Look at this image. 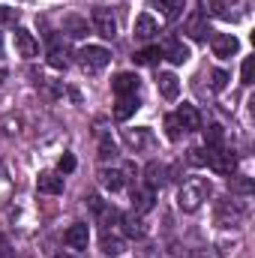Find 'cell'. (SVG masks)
<instances>
[{
  "mask_svg": "<svg viewBox=\"0 0 255 258\" xmlns=\"http://www.w3.org/2000/svg\"><path fill=\"white\" fill-rule=\"evenodd\" d=\"M132 30H135V36H138V39H150V36H156V33H159V24H156V18H153V15H147V12H144V15H138V18H135V27H132Z\"/></svg>",
  "mask_w": 255,
  "mask_h": 258,
  "instance_id": "obj_14",
  "label": "cell"
},
{
  "mask_svg": "<svg viewBox=\"0 0 255 258\" xmlns=\"http://www.w3.org/2000/svg\"><path fill=\"white\" fill-rule=\"evenodd\" d=\"M114 156H117V144H114L108 135H99V159L108 162V159H114Z\"/></svg>",
  "mask_w": 255,
  "mask_h": 258,
  "instance_id": "obj_27",
  "label": "cell"
},
{
  "mask_svg": "<svg viewBox=\"0 0 255 258\" xmlns=\"http://www.w3.org/2000/svg\"><path fill=\"white\" fill-rule=\"evenodd\" d=\"M123 141H126L132 150H141L150 144V132L147 129H123Z\"/></svg>",
  "mask_w": 255,
  "mask_h": 258,
  "instance_id": "obj_17",
  "label": "cell"
},
{
  "mask_svg": "<svg viewBox=\"0 0 255 258\" xmlns=\"http://www.w3.org/2000/svg\"><path fill=\"white\" fill-rule=\"evenodd\" d=\"M87 207H90L96 216H102V210H105V204H102V198H99V195H87Z\"/></svg>",
  "mask_w": 255,
  "mask_h": 258,
  "instance_id": "obj_36",
  "label": "cell"
},
{
  "mask_svg": "<svg viewBox=\"0 0 255 258\" xmlns=\"http://www.w3.org/2000/svg\"><path fill=\"white\" fill-rule=\"evenodd\" d=\"M252 69H255V57H243V66H240L243 84H252Z\"/></svg>",
  "mask_w": 255,
  "mask_h": 258,
  "instance_id": "obj_33",
  "label": "cell"
},
{
  "mask_svg": "<svg viewBox=\"0 0 255 258\" xmlns=\"http://www.w3.org/2000/svg\"><path fill=\"white\" fill-rule=\"evenodd\" d=\"M231 195H252L255 192V183L252 177H231Z\"/></svg>",
  "mask_w": 255,
  "mask_h": 258,
  "instance_id": "obj_26",
  "label": "cell"
},
{
  "mask_svg": "<svg viewBox=\"0 0 255 258\" xmlns=\"http://www.w3.org/2000/svg\"><path fill=\"white\" fill-rule=\"evenodd\" d=\"M102 252H105V255H120V252H123V240L105 234V237H102Z\"/></svg>",
  "mask_w": 255,
  "mask_h": 258,
  "instance_id": "obj_29",
  "label": "cell"
},
{
  "mask_svg": "<svg viewBox=\"0 0 255 258\" xmlns=\"http://www.w3.org/2000/svg\"><path fill=\"white\" fill-rule=\"evenodd\" d=\"M207 165H210L216 174H234L237 156H234L231 150H222V147H207Z\"/></svg>",
  "mask_w": 255,
  "mask_h": 258,
  "instance_id": "obj_2",
  "label": "cell"
},
{
  "mask_svg": "<svg viewBox=\"0 0 255 258\" xmlns=\"http://www.w3.org/2000/svg\"><path fill=\"white\" fill-rule=\"evenodd\" d=\"M225 84H228V72L225 69H213L210 72V87L213 90H225Z\"/></svg>",
  "mask_w": 255,
  "mask_h": 258,
  "instance_id": "obj_31",
  "label": "cell"
},
{
  "mask_svg": "<svg viewBox=\"0 0 255 258\" xmlns=\"http://www.w3.org/2000/svg\"><path fill=\"white\" fill-rule=\"evenodd\" d=\"M156 87H159L162 99H177L180 96V81H177L174 72H159L156 75Z\"/></svg>",
  "mask_w": 255,
  "mask_h": 258,
  "instance_id": "obj_10",
  "label": "cell"
},
{
  "mask_svg": "<svg viewBox=\"0 0 255 258\" xmlns=\"http://www.w3.org/2000/svg\"><path fill=\"white\" fill-rule=\"evenodd\" d=\"M186 33H189V39H195V42H201V39H207V27H204V21H201V15H192L189 21H186Z\"/></svg>",
  "mask_w": 255,
  "mask_h": 258,
  "instance_id": "obj_22",
  "label": "cell"
},
{
  "mask_svg": "<svg viewBox=\"0 0 255 258\" xmlns=\"http://www.w3.org/2000/svg\"><path fill=\"white\" fill-rule=\"evenodd\" d=\"M165 135H168L171 141H177V138L183 135V126L177 123V117H174V114H168V117H165Z\"/></svg>",
  "mask_w": 255,
  "mask_h": 258,
  "instance_id": "obj_30",
  "label": "cell"
},
{
  "mask_svg": "<svg viewBox=\"0 0 255 258\" xmlns=\"http://www.w3.org/2000/svg\"><path fill=\"white\" fill-rule=\"evenodd\" d=\"M207 195H210V183L207 180H189L177 192V207L186 210V213H195L201 207V201H207Z\"/></svg>",
  "mask_w": 255,
  "mask_h": 258,
  "instance_id": "obj_1",
  "label": "cell"
},
{
  "mask_svg": "<svg viewBox=\"0 0 255 258\" xmlns=\"http://www.w3.org/2000/svg\"><path fill=\"white\" fill-rule=\"evenodd\" d=\"M153 198H156V189L150 186H141V189H132V210L141 216V213H150L153 210Z\"/></svg>",
  "mask_w": 255,
  "mask_h": 258,
  "instance_id": "obj_13",
  "label": "cell"
},
{
  "mask_svg": "<svg viewBox=\"0 0 255 258\" xmlns=\"http://www.w3.org/2000/svg\"><path fill=\"white\" fill-rule=\"evenodd\" d=\"M123 231H126L129 237H144V225H141L138 213H126L123 216Z\"/></svg>",
  "mask_w": 255,
  "mask_h": 258,
  "instance_id": "obj_23",
  "label": "cell"
},
{
  "mask_svg": "<svg viewBox=\"0 0 255 258\" xmlns=\"http://www.w3.org/2000/svg\"><path fill=\"white\" fill-rule=\"evenodd\" d=\"M93 27H96V33L99 36H105V39H114L117 36V21L111 18V12L108 9H93Z\"/></svg>",
  "mask_w": 255,
  "mask_h": 258,
  "instance_id": "obj_6",
  "label": "cell"
},
{
  "mask_svg": "<svg viewBox=\"0 0 255 258\" xmlns=\"http://www.w3.org/2000/svg\"><path fill=\"white\" fill-rule=\"evenodd\" d=\"M153 9H159L165 18H177L183 12V0H150Z\"/></svg>",
  "mask_w": 255,
  "mask_h": 258,
  "instance_id": "obj_18",
  "label": "cell"
},
{
  "mask_svg": "<svg viewBox=\"0 0 255 258\" xmlns=\"http://www.w3.org/2000/svg\"><path fill=\"white\" fill-rule=\"evenodd\" d=\"M177 123L183 126V132H195V129H201V114H198V108L189 105V102H183L180 108H177Z\"/></svg>",
  "mask_w": 255,
  "mask_h": 258,
  "instance_id": "obj_11",
  "label": "cell"
},
{
  "mask_svg": "<svg viewBox=\"0 0 255 258\" xmlns=\"http://www.w3.org/2000/svg\"><path fill=\"white\" fill-rule=\"evenodd\" d=\"M189 165H207V150H201V147H195V150H189Z\"/></svg>",
  "mask_w": 255,
  "mask_h": 258,
  "instance_id": "obj_35",
  "label": "cell"
},
{
  "mask_svg": "<svg viewBox=\"0 0 255 258\" xmlns=\"http://www.w3.org/2000/svg\"><path fill=\"white\" fill-rule=\"evenodd\" d=\"M57 168H60V174H72L75 171V156L72 153H63L60 162H57Z\"/></svg>",
  "mask_w": 255,
  "mask_h": 258,
  "instance_id": "obj_34",
  "label": "cell"
},
{
  "mask_svg": "<svg viewBox=\"0 0 255 258\" xmlns=\"http://www.w3.org/2000/svg\"><path fill=\"white\" fill-rule=\"evenodd\" d=\"M144 177H147V186H150V189H159V186L165 183V168H162L159 162H150V165L144 168Z\"/></svg>",
  "mask_w": 255,
  "mask_h": 258,
  "instance_id": "obj_19",
  "label": "cell"
},
{
  "mask_svg": "<svg viewBox=\"0 0 255 258\" xmlns=\"http://www.w3.org/2000/svg\"><path fill=\"white\" fill-rule=\"evenodd\" d=\"M54 258H72V255H63V252H60V255H54Z\"/></svg>",
  "mask_w": 255,
  "mask_h": 258,
  "instance_id": "obj_38",
  "label": "cell"
},
{
  "mask_svg": "<svg viewBox=\"0 0 255 258\" xmlns=\"http://www.w3.org/2000/svg\"><path fill=\"white\" fill-rule=\"evenodd\" d=\"M138 84H141V78H138L135 72H120V75H114L111 90H114L117 96H135V93H138Z\"/></svg>",
  "mask_w": 255,
  "mask_h": 258,
  "instance_id": "obj_8",
  "label": "cell"
},
{
  "mask_svg": "<svg viewBox=\"0 0 255 258\" xmlns=\"http://www.w3.org/2000/svg\"><path fill=\"white\" fill-rule=\"evenodd\" d=\"M63 240H66V246H72V249H87V243H90V228H87L84 222H75V225H69L63 231Z\"/></svg>",
  "mask_w": 255,
  "mask_h": 258,
  "instance_id": "obj_7",
  "label": "cell"
},
{
  "mask_svg": "<svg viewBox=\"0 0 255 258\" xmlns=\"http://www.w3.org/2000/svg\"><path fill=\"white\" fill-rule=\"evenodd\" d=\"M78 57H81V66L84 69H102V66L111 63V51L102 48V45H84Z\"/></svg>",
  "mask_w": 255,
  "mask_h": 258,
  "instance_id": "obj_3",
  "label": "cell"
},
{
  "mask_svg": "<svg viewBox=\"0 0 255 258\" xmlns=\"http://www.w3.org/2000/svg\"><path fill=\"white\" fill-rule=\"evenodd\" d=\"M240 216H243L240 204H234V201H228V198L219 201V207H216V222H219V228H231V225H237Z\"/></svg>",
  "mask_w": 255,
  "mask_h": 258,
  "instance_id": "obj_5",
  "label": "cell"
},
{
  "mask_svg": "<svg viewBox=\"0 0 255 258\" xmlns=\"http://www.w3.org/2000/svg\"><path fill=\"white\" fill-rule=\"evenodd\" d=\"M99 183H102L108 192H120L123 183H126V177H123V171H117V168H102V171H99Z\"/></svg>",
  "mask_w": 255,
  "mask_h": 258,
  "instance_id": "obj_15",
  "label": "cell"
},
{
  "mask_svg": "<svg viewBox=\"0 0 255 258\" xmlns=\"http://www.w3.org/2000/svg\"><path fill=\"white\" fill-rule=\"evenodd\" d=\"M36 189L42 195H60L63 192V177L54 174V171H42V174L36 177Z\"/></svg>",
  "mask_w": 255,
  "mask_h": 258,
  "instance_id": "obj_12",
  "label": "cell"
},
{
  "mask_svg": "<svg viewBox=\"0 0 255 258\" xmlns=\"http://www.w3.org/2000/svg\"><path fill=\"white\" fill-rule=\"evenodd\" d=\"M48 63L54 66V69H66V48H60V45L54 42L51 51H48Z\"/></svg>",
  "mask_w": 255,
  "mask_h": 258,
  "instance_id": "obj_28",
  "label": "cell"
},
{
  "mask_svg": "<svg viewBox=\"0 0 255 258\" xmlns=\"http://www.w3.org/2000/svg\"><path fill=\"white\" fill-rule=\"evenodd\" d=\"M204 132V144L207 147H222V141H225V129L219 126V123H210L207 129H201Z\"/></svg>",
  "mask_w": 255,
  "mask_h": 258,
  "instance_id": "obj_21",
  "label": "cell"
},
{
  "mask_svg": "<svg viewBox=\"0 0 255 258\" xmlns=\"http://www.w3.org/2000/svg\"><path fill=\"white\" fill-rule=\"evenodd\" d=\"M201 9H204V15H225L222 0H201Z\"/></svg>",
  "mask_w": 255,
  "mask_h": 258,
  "instance_id": "obj_32",
  "label": "cell"
},
{
  "mask_svg": "<svg viewBox=\"0 0 255 258\" xmlns=\"http://www.w3.org/2000/svg\"><path fill=\"white\" fill-rule=\"evenodd\" d=\"M135 111H138V99L135 96H117V105H114V117L117 120H129Z\"/></svg>",
  "mask_w": 255,
  "mask_h": 258,
  "instance_id": "obj_16",
  "label": "cell"
},
{
  "mask_svg": "<svg viewBox=\"0 0 255 258\" xmlns=\"http://www.w3.org/2000/svg\"><path fill=\"white\" fill-rule=\"evenodd\" d=\"M168 60L174 66L186 63V60H189V48H186L183 42H171V45H168Z\"/></svg>",
  "mask_w": 255,
  "mask_h": 258,
  "instance_id": "obj_24",
  "label": "cell"
},
{
  "mask_svg": "<svg viewBox=\"0 0 255 258\" xmlns=\"http://www.w3.org/2000/svg\"><path fill=\"white\" fill-rule=\"evenodd\" d=\"M15 51H18L21 57H36V51H39V42H36V36H33L30 30L18 27V30H15Z\"/></svg>",
  "mask_w": 255,
  "mask_h": 258,
  "instance_id": "obj_9",
  "label": "cell"
},
{
  "mask_svg": "<svg viewBox=\"0 0 255 258\" xmlns=\"http://www.w3.org/2000/svg\"><path fill=\"white\" fill-rule=\"evenodd\" d=\"M63 27L69 30V36H84V33H87V21H84V18H78V15H66Z\"/></svg>",
  "mask_w": 255,
  "mask_h": 258,
  "instance_id": "obj_25",
  "label": "cell"
},
{
  "mask_svg": "<svg viewBox=\"0 0 255 258\" xmlns=\"http://www.w3.org/2000/svg\"><path fill=\"white\" fill-rule=\"evenodd\" d=\"M159 57H162L159 45H150V48H141V51H135V54H132V60H135L138 66H153Z\"/></svg>",
  "mask_w": 255,
  "mask_h": 258,
  "instance_id": "obj_20",
  "label": "cell"
},
{
  "mask_svg": "<svg viewBox=\"0 0 255 258\" xmlns=\"http://www.w3.org/2000/svg\"><path fill=\"white\" fill-rule=\"evenodd\" d=\"M210 48H213V54L216 57H234L237 54V48H240V42H237V36L234 33H213L210 36Z\"/></svg>",
  "mask_w": 255,
  "mask_h": 258,
  "instance_id": "obj_4",
  "label": "cell"
},
{
  "mask_svg": "<svg viewBox=\"0 0 255 258\" xmlns=\"http://www.w3.org/2000/svg\"><path fill=\"white\" fill-rule=\"evenodd\" d=\"M3 78H6V66H0V84H3Z\"/></svg>",
  "mask_w": 255,
  "mask_h": 258,
  "instance_id": "obj_37",
  "label": "cell"
}]
</instances>
